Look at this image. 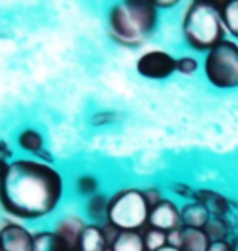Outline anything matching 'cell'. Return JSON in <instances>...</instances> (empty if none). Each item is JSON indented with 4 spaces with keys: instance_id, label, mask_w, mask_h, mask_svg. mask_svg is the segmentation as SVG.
Instances as JSON below:
<instances>
[{
    "instance_id": "1",
    "label": "cell",
    "mask_w": 238,
    "mask_h": 251,
    "mask_svg": "<svg viewBox=\"0 0 238 251\" xmlns=\"http://www.w3.org/2000/svg\"><path fill=\"white\" fill-rule=\"evenodd\" d=\"M65 189V176L54 163L34 157L13 158L0 178V207L18 222H36L57 210Z\"/></svg>"
},
{
    "instance_id": "2",
    "label": "cell",
    "mask_w": 238,
    "mask_h": 251,
    "mask_svg": "<svg viewBox=\"0 0 238 251\" xmlns=\"http://www.w3.org/2000/svg\"><path fill=\"white\" fill-rule=\"evenodd\" d=\"M159 26V8L152 0H126L111 5L108 28L116 44L137 48Z\"/></svg>"
},
{
    "instance_id": "3",
    "label": "cell",
    "mask_w": 238,
    "mask_h": 251,
    "mask_svg": "<svg viewBox=\"0 0 238 251\" xmlns=\"http://www.w3.org/2000/svg\"><path fill=\"white\" fill-rule=\"evenodd\" d=\"M181 33L188 46L194 51H211L224 41L225 28L217 2H191L185 12Z\"/></svg>"
},
{
    "instance_id": "4",
    "label": "cell",
    "mask_w": 238,
    "mask_h": 251,
    "mask_svg": "<svg viewBox=\"0 0 238 251\" xmlns=\"http://www.w3.org/2000/svg\"><path fill=\"white\" fill-rule=\"evenodd\" d=\"M150 204L144 188L124 186L109 194L106 222L116 232H142L149 224Z\"/></svg>"
},
{
    "instance_id": "5",
    "label": "cell",
    "mask_w": 238,
    "mask_h": 251,
    "mask_svg": "<svg viewBox=\"0 0 238 251\" xmlns=\"http://www.w3.org/2000/svg\"><path fill=\"white\" fill-rule=\"evenodd\" d=\"M204 75L212 87L229 90L238 87V44L224 39L207 51Z\"/></svg>"
},
{
    "instance_id": "6",
    "label": "cell",
    "mask_w": 238,
    "mask_h": 251,
    "mask_svg": "<svg viewBox=\"0 0 238 251\" xmlns=\"http://www.w3.org/2000/svg\"><path fill=\"white\" fill-rule=\"evenodd\" d=\"M135 70L147 80H166L176 72V57L161 49H150L139 56Z\"/></svg>"
},
{
    "instance_id": "7",
    "label": "cell",
    "mask_w": 238,
    "mask_h": 251,
    "mask_svg": "<svg viewBox=\"0 0 238 251\" xmlns=\"http://www.w3.org/2000/svg\"><path fill=\"white\" fill-rule=\"evenodd\" d=\"M147 227L161 230L165 233H170L173 230L181 228V207L175 202L173 199L163 198L160 202L150 207L149 214V224Z\"/></svg>"
},
{
    "instance_id": "8",
    "label": "cell",
    "mask_w": 238,
    "mask_h": 251,
    "mask_svg": "<svg viewBox=\"0 0 238 251\" xmlns=\"http://www.w3.org/2000/svg\"><path fill=\"white\" fill-rule=\"evenodd\" d=\"M0 233H2V251H33L34 232L18 220H8L0 225Z\"/></svg>"
},
{
    "instance_id": "9",
    "label": "cell",
    "mask_w": 238,
    "mask_h": 251,
    "mask_svg": "<svg viewBox=\"0 0 238 251\" xmlns=\"http://www.w3.org/2000/svg\"><path fill=\"white\" fill-rule=\"evenodd\" d=\"M116 230L108 224H92L88 222L83 228L79 242L77 251H105L109 248L111 240L114 238Z\"/></svg>"
},
{
    "instance_id": "10",
    "label": "cell",
    "mask_w": 238,
    "mask_h": 251,
    "mask_svg": "<svg viewBox=\"0 0 238 251\" xmlns=\"http://www.w3.org/2000/svg\"><path fill=\"white\" fill-rule=\"evenodd\" d=\"M87 220L82 215L77 214H67L62 215L57 222L54 224V232L55 235L67 245V248L70 251H77L79 250V242L82 237L83 228L87 227Z\"/></svg>"
},
{
    "instance_id": "11",
    "label": "cell",
    "mask_w": 238,
    "mask_h": 251,
    "mask_svg": "<svg viewBox=\"0 0 238 251\" xmlns=\"http://www.w3.org/2000/svg\"><path fill=\"white\" fill-rule=\"evenodd\" d=\"M17 145L22 152L31 155L34 158H41L44 162L53 163V157L46 150V144H44V135L41 130L34 127H25L17 134Z\"/></svg>"
},
{
    "instance_id": "12",
    "label": "cell",
    "mask_w": 238,
    "mask_h": 251,
    "mask_svg": "<svg viewBox=\"0 0 238 251\" xmlns=\"http://www.w3.org/2000/svg\"><path fill=\"white\" fill-rule=\"evenodd\" d=\"M194 201L201 202L207 210H209L211 217L227 219V217H229V214H230L232 201L227 199L225 196H222L220 193H217V191L206 189V188L196 189Z\"/></svg>"
},
{
    "instance_id": "13",
    "label": "cell",
    "mask_w": 238,
    "mask_h": 251,
    "mask_svg": "<svg viewBox=\"0 0 238 251\" xmlns=\"http://www.w3.org/2000/svg\"><path fill=\"white\" fill-rule=\"evenodd\" d=\"M211 220V214L204 205L197 201H189L181 207V225L186 228L204 230L207 222Z\"/></svg>"
},
{
    "instance_id": "14",
    "label": "cell",
    "mask_w": 238,
    "mask_h": 251,
    "mask_svg": "<svg viewBox=\"0 0 238 251\" xmlns=\"http://www.w3.org/2000/svg\"><path fill=\"white\" fill-rule=\"evenodd\" d=\"M108 199H109V194L101 193V191L85 199L83 212L87 215V219H90L92 224H105L106 222Z\"/></svg>"
},
{
    "instance_id": "15",
    "label": "cell",
    "mask_w": 238,
    "mask_h": 251,
    "mask_svg": "<svg viewBox=\"0 0 238 251\" xmlns=\"http://www.w3.org/2000/svg\"><path fill=\"white\" fill-rule=\"evenodd\" d=\"M211 245L209 237L204 230L181 227V243L180 251H207Z\"/></svg>"
},
{
    "instance_id": "16",
    "label": "cell",
    "mask_w": 238,
    "mask_h": 251,
    "mask_svg": "<svg viewBox=\"0 0 238 251\" xmlns=\"http://www.w3.org/2000/svg\"><path fill=\"white\" fill-rule=\"evenodd\" d=\"M109 248L113 251H145L142 232H116Z\"/></svg>"
},
{
    "instance_id": "17",
    "label": "cell",
    "mask_w": 238,
    "mask_h": 251,
    "mask_svg": "<svg viewBox=\"0 0 238 251\" xmlns=\"http://www.w3.org/2000/svg\"><path fill=\"white\" fill-rule=\"evenodd\" d=\"M33 251H70L54 230H38L33 237Z\"/></svg>"
},
{
    "instance_id": "18",
    "label": "cell",
    "mask_w": 238,
    "mask_h": 251,
    "mask_svg": "<svg viewBox=\"0 0 238 251\" xmlns=\"http://www.w3.org/2000/svg\"><path fill=\"white\" fill-rule=\"evenodd\" d=\"M101 188V181L100 178L96 176L92 172H82L79 175H75L74 178V191L79 196H82L83 199L90 198L96 193H100Z\"/></svg>"
},
{
    "instance_id": "19",
    "label": "cell",
    "mask_w": 238,
    "mask_h": 251,
    "mask_svg": "<svg viewBox=\"0 0 238 251\" xmlns=\"http://www.w3.org/2000/svg\"><path fill=\"white\" fill-rule=\"evenodd\" d=\"M217 5H219V13L225 31H229L232 36L238 38V0L217 2Z\"/></svg>"
},
{
    "instance_id": "20",
    "label": "cell",
    "mask_w": 238,
    "mask_h": 251,
    "mask_svg": "<svg viewBox=\"0 0 238 251\" xmlns=\"http://www.w3.org/2000/svg\"><path fill=\"white\" fill-rule=\"evenodd\" d=\"M204 232L207 237H209L211 242H220V240L229 238L230 235L234 233V228H232V224L229 222V219L211 217V220L204 227Z\"/></svg>"
},
{
    "instance_id": "21",
    "label": "cell",
    "mask_w": 238,
    "mask_h": 251,
    "mask_svg": "<svg viewBox=\"0 0 238 251\" xmlns=\"http://www.w3.org/2000/svg\"><path fill=\"white\" fill-rule=\"evenodd\" d=\"M142 238H144L145 251H157L161 247H165V245H168V233L152 227H145L142 230Z\"/></svg>"
},
{
    "instance_id": "22",
    "label": "cell",
    "mask_w": 238,
    "mask_h": 251,
    "mask_svg": "<svg viewBox=\"0 0 238 251\" xmlns=\"http://www.w3.org/2000/svg\"><path fill=\"white\" fill-rule=\"evenodd\" d=\"M199 69V62L191 56H181L176 59V72L181 75H194Z\"/></svg>"
},
{
    "instance_id": "23",
    "label": "cell",
    "mask_w": 238,
    "mask_h": 251,
    "mask_svg": "<svg viewBox=\"0 0 238 251\" xmlns=\"http://www.w3.org/2000/svg\"><path fill=\"white\" fill-rule=\"evenodd\" d=\"M238 248V237L232 233L229 238L220 240V242H211L207 251H237Z\"/></svg>"
},
{
    "instance_id": "24",
    "label": "cell",
    "mask_w": 238,
    "mask_h": 251,
    "mask_svg": "<svg viewBox=\"0 0 238 251\" xmlns=\"http://www.w3.org/2000/svg\"><path fill=\"white\" fill-rule=\"evenodd\" d=\"M12 160H13V150L10 149V145L3 139H0V178L3 176L5 170L8 168Z\"/></svg>"
},
{
    "instance_id": "25",
    "label": "cell",
    "mask_w": 238,
    "mask_h": 251,
    "mask_svg": "<svg viewBox=\"0 0 238 251\" xmlns=\"http://www.w3.org/2000/svg\"><path fill=\"white\" fill-rule=\"evenodd\" d=\"M171 193L176 194L178 198H183V199H189V201H194V196H196V189L191 188L189 184L186 183H181V181H175L170 184L168 188Z\"/></svg>"
},
{
    "instance_id": "26",
    "label": "cell",
    "mask_w": 238,
    "mask_h": 251,
    "mask_svg": "<svg viewBox=\"0 0 238 251\" xmlns=\"http://www.w3.org/2000/svg\"><path fill=\"white\" fill-rule=\"evenodd\" d=\"M144 193H145L147 201H149L150 207H152V205H155L157 202H160V201L165 198L163 191H161L159 186H145L144 188Z\"/></svg>"
},
{
    "instance_id": "27",
    "label": "cell",
    "mask_w": 238,
    "mask_h": 251,
    "mask_svg": "<svg viewBox=\"0 0 238 251\" xmlns=\"http://www.w3.org/2000/svg\"><path fill=\"white\" fill-rule=\"evenodd\" d=\"M114 118H116L114 113H111V111H101V113H96L95 116L92 118V124L93 126H105V124L113 123Z\"/></svg>"
},
{
    "instance_id": "28",
    "label": "cell",
    "mask_w": 238,
    "mask_h": 251,
    "mask_svg": "<svg viewBox=\"0 0 238 251\" xmlns=\"http://www.w3.org/2000/svg\"><path fill=\"white\" fill-rule=\"evenodd\" d=\"M154 3H155L157 8H170V7H175L178 2H159V0H157V2H154Z\"/></svg>"
},
{
    "instance_id": "29",
    "label": "cell",
    "mask_w": 238,
    "mask_h": 251,
    "mask_svg": "<svg viewBox=\"0 0 238 251\" xmlns=\"http://www.w3.org/2000/svg\"><path fill=\"white\" fill-rule=\"evenodd\" d=\"M157 251H180V248L171 247V245H165V247H161L160 250H157Z\"/></svg>"
},
{
    "instance_id": "30",
    "label": "cell",
    "mask_w": 238,
    "mask_h": 251,
    "mask_svg": "<svg viewBox=\"0 0 238 251\" xmlns=\"http://www.w3.org/2000/svg\"><path fill=\"white\" fill-rule=\"evenodd\" d=\"M0 251H2V233H0Z\"/></svg>"
},
{
    "instance_id": "31",
    "label": "cell",
    "mask_w": 238,
    "mask_h": 251,
    "mask_svg": "<svg viewBox=\"0 0 238 251\" xmlns=\"http://www.w3.org/2000/svg\"><path fill=\"white\" fill-rule=\"evenodd\" d=\"M105 251H113V250H111V248H108V250H105Z\"/></svg>"
}]
</instances>
